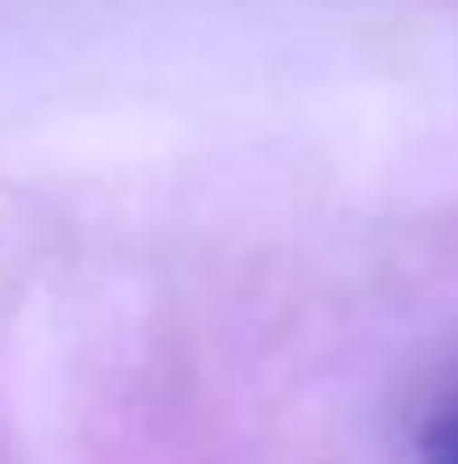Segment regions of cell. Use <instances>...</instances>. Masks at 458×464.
<instances>
[{
    "instance_id": "obj_1",
    "label": "cell",
    "mask_w": 458,
    "mask_h": 464,
    "mask_svg": "<svg viewBox=\"0 0 458 464\" xmlns=\"http://www.w3.org/2000/svg\"><path fill=\"white\" fill-rule=\"evenodd\" d=\"M417 464H458V400H447L429 418L424 441H417Z\"/></svg>"
}]
</instances>
